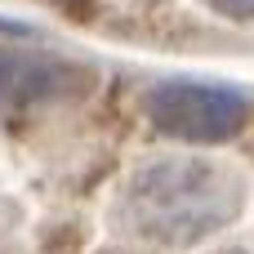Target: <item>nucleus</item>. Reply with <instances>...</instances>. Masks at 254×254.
<instances>
[{"mask_svg": "<svg viewBox=\"0 0 254 254\" xmlns=\"http://www.w3.org/2000/svg\"><path fill=\"white\" fill-rule=\"evenodd\" d=\"M241 210V179L219 161L201 156H161L147 161L125 188V223L170 250L201 246L223 232Z\"/></svg>", "mask_w": 254, "mask_h": 254, "instance_id": "f257e3e1", "label": "nucleus"}, {"mask_svg": "<svg viewBox=\"0 0 254 254\" xmlns=\"http://www.w3.org/2000/svg\"><path fill=\"white\" fill-rule=\"evenodd\" d=\"M246 98L210 80H161L147 89V116L183 143H223L246 125Z\"/></svg>", "mask_w": 254, "mask_h": 254, "instance_id": "f03ea898", "label": "nucleus"}, {"mask_svg": "<svg viewBox=\"0 0 254 254\" xmlns=\"http://www.w3.org/2000/svg\"><path fill=\"white\" fill-rule=\"evenodd\" d=\"M89 89V71L49 54H31V49H0V98L4 103H40V98H71Z\"/></svg>", "mask_w": 254, "mask_h": 254, "instance_id": "7ed1b4c3", "label": "nucleus"}, {"mask_svg": "<svg viewBox=\"0 0 254 254\" xmlns=\"http://www.w3.org/2000/svg\"><path fill=\"white\" fill-rule=\"evenodd\" d=\"M210 9L228 13V18H254V0H210Z\"/></svg>", "mask_w": 254, "mask_h": 254, "instance_id": "20e7f679", "label": "nucleus"}, {"mask_svg": "<svg viewBox=\"0 0 254 254\" xmlns=\"http://www.w3.org/2000/svg\"><path fill=\"white\" fill-rule=\"evenodd\" d=\"M219 254H250V250H219Z\"/></svg>", "mask_w": 254, "mask_h": 254, "instance_id": "39448f33", "label": "nucleus"}]
</instances>
